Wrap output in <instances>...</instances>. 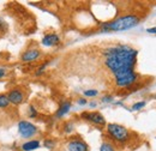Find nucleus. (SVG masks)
<instances>
[{
    "instance_id": "obj_14",
    "label": "nucleus",
    "mask_w": 156,
    "mask_h": 151,
    "mask_svg": "<svg viewBox=\"0 0 156 151\" xmlns=\"http://www.w3.org/2000/svg\"><path fill=\"white\" fill-rule=\"evenodd\" d=\"M6 30H7V24L5 23L4 19L0 18V33L4 34V33H6Z\"/></svg>"
},
{
    "instance_id": "obj_22",
    "label": "nucleus",
    "mask_w": 156,
    "mask_h": 151,
    "mask_svg": "<svg viewBox=\"0 0 156 151\" xmlns=\"http://www.w3.org/2000/svg\"><path fill=\"white\" fill-rule=\"evenodd\" d=\"M78 103H79V104H85V103H87V101H85V100H82V98H80V100L78 101Z\"/></svg>"
},
{
    "instance_id": "obj_11",
    "label": "nucleus",
    "mask_w": 156,
    "mask_h": 151,
    "mask_svg": "<svg viewBox=\"0 0 156 151\" xmlns=\"http://www.w3.org/2000/svg\"><path fill=\"white\" fill-rule=\"evenodd\" d=\"M40 148V142L39 140H30V142H27L22 145V150L23 151H33L35 149H39Z\"/></svg>"
},
{
    "instance_id": "obj_5",
    "label": "nucleus",
    "mask_w": 156,
    "mask_h": 151,
    "mask_svg": "<svg viewBox=\"0 0 156 151\" xmlns=\"http://www.w3.org/2000/svg\"><path fill=\"white\" fill-rule=\"evenodd\" d=\"M82 118L84 119V120H87V121H90V122H93V124H95V125H100V126H102V125H105L106 124V120H105V118L101 115L100 113L98 112H90V113H83L82 114Z\"/></svg>"
},
{
    "instance_id": "obj_1",
    "label": "nucleus",
    "mask_w": 156,
    "mask_h": 151,
    "mask_svg": "<svg viewBox=\"0 0 156 151\" xmlns=\"http://www.w3.org/2000/svg\"><path fill=\"white\" fill-rule=\"evenodd\" d=\"M103 55L105 64L114 76L117 86L127 88L136 83V49L125 44H119L107 48L103 52Z\"/></svg>"
},
{
    "instance_id": "obj_17",
    "label": "nucleus",
    "mask_w": 156,
    "mask_h": 151,
    "mask_svg": "<svg viewBox=\"0 0 156 151\" xmlns=\"http://www.w3.org/2000/svg\"><path fill=\"white\" fill-rule=\"evenodd\" d=\"M29 111H30V118H34V116H36V115H37V112L35 111V108H34V107H30V108H29Z\"/></svg>"
},
{
    "instance_id": "obj_2",
    "label": "nucleus",
    "mask_w": 156,
    "mask_h": 151,
    "mask_svg": "<svg viewBox=\"0 0 156 151\" xmlns=\"http://www.w3.org/2000/svg\"><path fill=\"white\" fill-rule=\"evenodd\" d=\"M140 18L136 15H126L102 25L103 31H124L136 26Z\"/></svg>"
},
{
    "instance_id": "obj_10",
    "label": "nucleus",
    "mask_w": 156,
    "mask_h": 151,
    "mask_svg": "<svg viewBox=\"0 0 156 151\" xmlns=\"http://www.w3.org/2000/svg\"><path fill=\"white\" fill-rule=\"evenodd\" d=\"M70 108H71V102H70V101H65V102H62L61 106L59 107L58 112H57V116H58V118H62L65 114L69 113Z\"/></svg>"
},
{
    "instance_id": "obj_18",
    "label": "nucleus",
    "mask_w": 156,
    "mask_h": 151,
    "mask_svg": "<svg viewBox=\"0 0 156 151\" xmlns=\"http://www.w3.org/2000/svg\"><path fill=\"white\" fill-rule=\"evenodd\" d=\"M72 130H73V125H71V124H69V125L66 126V130H65V131H66V132H71Z\"/></svg>"
},
{
    "instance_id": "obj_8",
    "label": "nucleus",
    "mask_w": 156,
    "mask_h": 151,
    "mask_svg": "<svg viewBox=\"0 0 156 151\" xmlns=\"http://www.w3.org/2000/svg\"><path fill=\"white\" fill-rule=\"evenodd\" d=\"M41 54L39 49L36 48H31V49H28L25 51L23 54H22V60L23 61H34V60H37Z\"/></svg>"
},
{
    "instance_id": "obj_7",
    "label": "nucleus",
    "mask_w": 156,
    "mask_h": 151,
    "mask_svg": "<svg viewBox=\"0 0 156 151\" xmlns=\"http://www.w3.org/2000/svg\"><path fill=\"white\" fill-rule=\"evenodd\" d=\"M7 97H9L10 103H13V104L17 106V104H20L24 101V93L20 90V88H15V89L10 90Z\"/></svg>"
},
{
    "instance_id": "obj_20",
    "label": "nucleus",
    "mask_w": 156,
    "mask_h": 151,
    "mask_svg": "<svg viewBox=\"0 0 156 151\" xmlns=\"http://www.w3.org/2000/svg\"><path fill=\"white\" fill-rule=\"evenodd\" d=\"M111 101H112V97H111V96L103 97V102H111Z\"/></svg>"
},
{
    "instance_id": "obj_21",
    "label": "nucleus",
    "mask_w": 156,
    "mask_h": 151,
    "mask_svg": "<svg viewBox=\"0 0 156 151\" xmlns=\"http://www.w3.org/2000/svg\"><path fill=\"white\" fill-rule=\"evenodd\" d=\"M5 75H6V71H5L4 68H0V78H1V77H4Z\"/></svg>"
},
{
    "instance_id": "obj_4",
    "label": "nucleus",
    "mask_w": 156,
    "mask_h": 151,
    "mask_svg": "<svg viewBox=\"0 0 156 151\" xmlns=\"http://www.w3.org/2000/svg\"><path fill=\"white\" fill-rule=\"evenodd\" d=\"M18 131L23 138H30L37 133V128L31 122L23 120V121H20L18 124Z\"/></svg>"
},
{
    "instance_id": "obj_16",
    "label": "nucleus",
    "mask_w": 156,
    "mask_h": 151,
    "mask_svg": "<svg viewBox=\"0 0 156 151\" xmlns=\"http://www.w3.org/2000/svg\"><path fill=\"white\" fill-rule=\"evenodd\" d=\"M98 94V90H87V91H84V95H85V96H90V97L96 96Z\"/></svg>"
},
{
    "instance_id": "obj_3",
    "label": "nucleus",
    "mask_w": 156,
    "mask_h": 151,
    "mask_svg": "<svg viewBox=\"0 0 156 151\" xmlns=\"http://www.w3.org/2000/svg\"><path fill=\"white\" fill-rule=\"evenodd\" d=\"M107 132L114 140H117L119 143H125L130 138L129 130L118 124H109L107 126Z\"/></svg>"
},
{
    "instance_id": "obj_15",
    "label": "nucleus",
    "mask_w": 156,
    "mask_h": 151,
    "mask_svg": "<svg viewBox=\"0 0 156 151\" xmlns=\"http://www.w3.org/2000/svg\"><path fill=\"white\" fill-rule=\"evenodd\" d=\"M144 106H145V102H144V101H142V102H138V103H135V104L132 106V111H138V109L143 108Z\"/></svg>"
},
{
    "instance_id": "obj_6",
    "label": "nucleus",
    "mask_w": 156,
    "mask_h": 151,
    "mask_svg": "<svg viewBox=\"0 0 156 151\" xmlns=\"http://www.w3.org/2000/svg\"><path fill=\"white\" fill-rule=\"evenodd\" d=\"M67 149L70 151H89V146L84 140L76 138L70 140V143L67 144Z\"/></svg>"
},
{
    "instance_id": "obj_13",
    "label": "nucleus",
    "mask_w": 156,
    "mask_h": 151,
    "mask_svg": "<svg viewBox=\"0 0 156 151\" xmlns=\"http://www.w3.org/2000/svg\"><path fill=\"white\" fill-rule=\"evenodd\" d=\"M100 151H115V148L113 146V144H111V143H108V142H105V143L101 145Z\"/></svg>"
},
{
    "instance_id": "obj_12",
    "label": "nucleus",
    "mask_w": 156,
    "mask_h": 151,
    "mask_svg": "<svg viewBox=\"0 0 156 151\" xmlns=\"http://www.w3.org/2000/svg\"><path fill=\"white\" fill-rule=\"evenodd\" d=\"M10 104L9 97L6 94H0V108H7Z\"/></svg>"
},
{
    "instance_id": "obj_9",
    "label": "nucleus",
    "mask_w": 156,
    "mask_h": 151,
    "mask_svg": "<svg viewBox=\"0 0 156 151\" xmlns=\"http://www.w3.org/2000/svg\"><path fill=\"white\" fill-rule=\"evenodd\" d=\"M59 42H60V38L57 34H47L44 35L42 38V44L43 46H47V47H51V46H57Z\"/></svg>"
},
{
    "instance_id": "obj_19",
    "label": "nucleus",
    "mask_w": 156,
    "mask_h": 151,
    "mask_svg": "<svg viewBox=\"0 0 156 151\" xmlns=\"http://www.w3.org/2000/svg\"><path fill=\"white\" fill-rule=\"evenodd\" d=\"M147 31H148V33H150V34H156V26H154V28H150V29H148Z\"/></svg>"
}]
</instances>
